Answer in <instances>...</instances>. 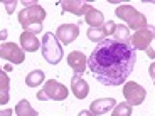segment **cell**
<instances>
[{"instance_id":"cell-1","label":"cell","mask_w":155,"mask_h":116,"mask_svg":"<svg viewBox=\"0 0 155 116\" xmlns=\"http://www.w3.org/2000/svg\"><path fill=\"white\" fill-rule=\"evenodd\" d=\"M137 50L115 37L103 39L86 59L89 71L105 86H120L132 74Z\"/></svg>"},{"instance_id":"cell-2","label":"cell","mask_w":155,"mask_h":116,"mask_svg":"<svg viewBox=\"0 0 155 116\" xmlns=\"http://www.w3.org/2000/svg\"><path fill=\"white\" fill-rule=\"evenodd\" d=\"M46 19V10L39 4L34 7L22 8L19 12V22L24 27V32H31V34H39L42 31V20Z\"/></svg>"},{"instance_id":"cell-3","label":"cell","mask_w":155,"mask_h":116,"mask_svg":"<svg viewBox=\"0 0 155 116\" xmlns=\"http://www.w3.org/2000/svg\"><path fill=\"white\" fill-rule=\"evenodd\" d=\"M115 14H116V17H120L123 22H127L128 29L138 31V29L147 27V17H145L142 12L135 10L132 5H118Z\"/></svg>"},{"instance_id":"cell-4","label":"cell","mask_w":155,"mask_h":116,"mask_svg":"<svg viewBox=\"0 0 155 116\" xmlns=\"http://www.w3.org/2000/svg\"><path fill=\"white\" fill-rule=\"evenodd\" d=\"M41 49H42V56L49 64H58L61 62L62 56V47L61 44L58 42V39L54 37L52 32H47V34L42 35V40H41Z\"/></svg>"},{"instance_id":"cell-5","label":"cell","mask_w":155,"mask_h":116,"mask_svg":"<svg viewBox=\"0 0 155 116\" xmlns=\"http://www.w3.org/2000/svg\"><path fill=\"white\" fill-rule=\"evenodd\" d=\"M69 94V89L64 84L51 79L44 84V88L37 93V99L39 101H64Z\"/></svg>"},{"instance_id":"cell-6","label":"cell","mask_w":155,"mask_h":116,"mask_svg":"<svg viewBox=\"0 0 155 116\" xmlns=\"http://www.w3.org/2000/svg\"><path fill=\"white\" fill-rule=\"evenodd\" d=\"M123 96H125V99H127V105L138 106L145 101L147 93H145V89L140 84L130 81V82H125V86H123Z\"/></svg>"},{"instance_id":"cell-7","label":"cell","mask_w":155,"mask_h":116,"mask_svg":"<svg viewBox=\"0 0 155 116\" xmlns=\"http://www.w3.org/2000/svg\"><path fill=\"white\" fill-rule=\"evenodd\" d=\"M152 40H153V29H138L133 35H130V47L135 50H147Z\"/></svg>"},{"instance_id":"cell-8","label":"cell","mask_w":155,"mask_h":116,"mask_svg":"<svg viewBox=\"0 0 155 116\" xmlns=\"http://www.w3.org/2000/svg\"><path fill=\"white\" fill-rule=\"evenodd\" d=\"M0 59H5L8 62H14V64H22L24 59H25V54L14 42H5L0 46Z\"/></svg>"},{"instance_id":"cell-9","label":"cell","mask_w":155,"mask_h":116,"mask_svg":"<svg viewBox=\"0 0 155 116\" xmlns=\"http://www.w3.org/2000/svg\"><path fill=\"white\" fill-rule=\"evenodd\" d=\"M78 35H79V27H78L76 24H62V25L58 27L54 37L58 39L59 44L68 46V44H71V42L76 40Z\"/></svg>"},{"instance_id":"cell-10","label":"cell","mask_w":155,"mask_h":116,"mask_svg":"<svg viewBox=\"0 0 155 116\" xmlns=\"http://www.w3.org/2000/svg\"><path fill=\"white\" fill-rule=\"evenodd\" d=\"M68 64L74 71V74L79 76V74H83L86 71V56L83 54L81 50H73L68 56Z\"/></svg>"},{"instance_id":"cell-11","label":"cell","mask_w":155,"mask_h":116,"mask_svg":"<svg viewBox=\"0 0 155 116\" xmlns=\"http://www.w3.org/2000/svg\"><path fill=\"white\" fill-rule=\"evenodd\" d=\"M61 7L64 12H71L74 15H86V12L89 8H93L89 4H84V2H79V0H68V2H61Z\"/></svg>"},{"instance_id":"cell-12","label":"cell","mask_w":155,"mask_h":116,"mask_svg":"<svg viewBox=\"0 0 155 116\" xmlns=\"http://www.w3.org/2000/svg\"><path fill=\"white\" fill-rule=\"evenodd\" d=\"M116 105V101L113 99V98H103V99H96L93 101L91 105H89V111L93 113L94 116L98 114H105V113H108L110 109H113Z\"/></svg>"},{"instance_id":"cell-13","label":"cell","mask_w":155,"mask_h":116,"mask_svg":"<svg viewBox=\"0 0 155 116\" xmlns=\"http://www.w3.org/2000/svg\"><path fill=\"white\" fill-rule=\"evenodd\" d=\"M71 89H73V94L78 98V99H84V98L89 94L88 82H86L81 76H78V74H74L73 79H71Z\"/></svg>"},{"instance_id":"cell-14","label":"cell","mask_w":155,"mask_h":116,"mask_svg":"<svg viewBox=\"0 0 155 116\" xmlns=\"http://www.w3.org/2000/svg\"><path fill=\"white\" fill-rule=\"evenodd\" d=\"M20 46H22V50L35 52L41 47V42H39V39L34 34H31V32H22V35H20Z\"/></svg>"},{"instance_id":"cell-15","label":"cell","mask_w":155,"mask_h":116,"mask_svg":"<svg viewBox=\"0 0 155 116\" xmlns=\"http://www.w3.org/2000/svg\"><path fill=\"white\" fill-rule=\"evenodd\" d=\"M84 22L88 24L91 29H96V27H101V25L105 24V17H103V14H101L100 10L89 8V10L86 12V15H84Z\"/></svg>"},{"instance_id":"cell-16","label":"cell","mask_w":155,"mask_h":116,"mask_svg":"<svg viewBox=\"0 0 155 116\" xmlns=\"http://www.w3.org/2000/svg\"><path fill=\"white\" fill-rule=\"evenodd\" d=\"M15 114L17 116H39V113L32 108L27 99H22L20 103H17V106H15Z\"/></svg>"},{"instance_id":"cell-17","label":"cell","mask_w":155,"mask_h":116,"mask_svg":"<svg viewBox=\"0 0 155 116\" xmlns=\"http://www.w3.org/2000/svg\"><path fill=\"white\" fill-rule=\"evenodd\" d=\"M42 81H44V72L41 69L32 71V72L27 74V77H25V84H27L29 88H37Z\"/></svg>"},{"instance_id":"cell-18","label":"cell","mask_w":155,"mask_h":116,"mask_svg":"<svg viewBox=\"0 0 155 116\" xmlns=\"http://www.w3.org/2000/svg\"><path fill=\"white\" fill-rule=\"evenodd\" d=\"M113 37L121 40V42H125V44H130V29L127 25H116Z\"/></svg>"},{"instance_id":"cell-19","label":"cell","mask_w":155,"mask_h":116,"mask_svg":"<svg viewBox=\"0 0 155 116\" xmlns=\"http://www.w3.org/2000/svg\"><path fill=\"white\" fill-rule=\"evenodd\" d=\"M111 116H132V106L127 105V103L115 105V108H113V114H111Z\"/></svg>"},{"instance_id":"cell-20","label":"cell","mask_w":155,"mask_h":116,"mask_svg":"<svg viewBox=\"0 0 155 116\" xmlns=\"http://www.w3.org/2000/svg\"><path fill=\"white\" fill-rule=\"evenodd\" d=\"M88 39L89 40H96V42H101L105 37V34H103V29L101 27H96V29H88Z\"/></svg>"},{"instance_id":"cell-21","label":"cell","mask_w":155,"mask_h":116,"mask_svg":"<svg viewBox=\"0 0 155 116\" xmlns=\"http://www.w3.org/2000/svg\"><path fill=\"white\" fill-rule=\"evenodd\" d=\"M101 29H103V34H105V37H113V34H115V29H116V24L111 22V20H108V22H105L103 25H101Z\"/></svg>"},{"instance_id":"cell-22","label":"cell","mask_w":155,"mask_h":116,"mask_svg":"<svg viewBox=\"0 0 155 116\" xmlns=\"http://www.w3.org/2000/svg\"><path fill=\"white\" fill-rule=\"evenodd\" d=\"M0 89H7V91L10 89V79L2 67H0Z\"/></svg>"},{"instance_id":"cell-23","label":"cell","mask_w":155,"mask_h":116,"mask_svg":"<svg viewBox=\"0 0 155 116\" xmlns=\"http://www.w3.org/2000/svg\"><path fill=\"white\" fill-rule=\"evenodd\" d=\"M2 4H4V7H5V10H7L8 15H12L14 10H15V7H17L15 0H2Z\"/></svg>"},{"instance_id":"cell-24","label":"cell","mask_w":155,"mask_h":116,"mask_svg":"<svg viewBox=\"0 0 155 116\" xmlns=\"http://www.w3.org/2000/svg\"><path fill=\"white\" fill-rule=\"evenodd\" d=\"M8 99H10L8 91H7V89H0V105H7Z\"/></svg>"},{"instance_id":"cell-25","label":"cell","mask_w":155,"mask_h":116,"mask_svg":"<svg viewBox=\"0 0 155 116\" xmlns=\"http://www.w3.org/2000/svg\"><path fill=\"white\" fill-rule=\"evenodd\" d=\"M78 116H94V114H93L91 111H89V109H84V111H81Z\"/></svg>"},{"instance_id":"cell-26","label":"cell","mask_w":155,"mask_h":116,"mask_svg":"<svg viewBox=\"0 0 155 116\" xmlns=\"http://www.w3.org/2000/svg\"><path fill=\"white\" fill-rule=\"evenodd\" d=\"M0 116H12V109H4V111H0Z\"/></svg>"},{"instance_id":"cell-27","label":"cell","mask_w":155,"mask_h":116,"mask_svg":"<svg viewBox=\"0 0 155 116\" xmlns=\"http://www.w3.org/2000/svg\"><path fill=\"white\" fill-rule=\"evenodd\" d=\"M5 39H7V31L2 29V31H0V40H5Z\"/></svg>"},{"instance_id":"cell-28","label":"cell","mask_w":155,"mask_h":116,"mask_svg":"<svg viewBox=\"0 0 155 116\" xmlns=\"http://www.w3.org/2000/svg\"><path fill=\"white\" fill-rule=\"evenodd\" d=\"M147 52H148V56H150V57H152V59H153V50H152V49H150V47H148V49H147Z\"/></svg>"},{"instance_id":"cell-29","label":"cell","mask_w":155,"mask_h":116,"mask_svg":"<svg viewBox=\"0 0 155 116\" xmlns=\"http://www.w3.org/2000/svg\"><path fill=\"white\" fill-rule=\"evenodd\" d=\"M10 69H12V66H10V64H8V66H5V67H4V71H5V72H7V71H10Z\"/></svg>"}]
</instances>
